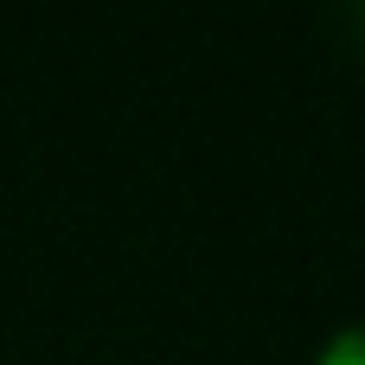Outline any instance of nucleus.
Instances as JSON below:
<instances>
[{"label": "nucleus", "instance_id": "f257e3e1", "mask_svg": "<svg viewBox=\"0 0 365 365\" xmlns=\"http://www.w3.org/2000/svg\"><path fill=\"white\" fill-rule=\"evenodd\" d=\"M314 365H365V321L340 327V334L321 346V359H314Z\"/></svg>", "mask_w": 365, "mask_h": 365}]
</instances>
